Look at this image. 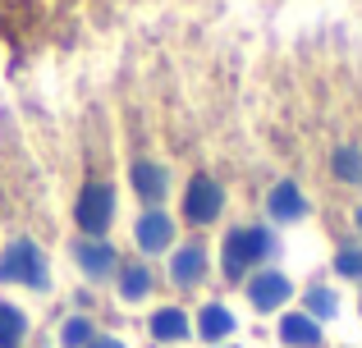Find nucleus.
Here are the masks:
<instances>
[{
	"instance_id": "f257e3e1",
	"label": "nucleus",
	"mask_w": 362,
	"mask_h": 348,
	"mask_svg": "<svg viewBox=\"0 0 362 348\" xmlns=\"http://www.w3.org/2000/svg\"><path fill=\"white\" fill-rule=\"evenodd\" d=\"M0 280H9V284H33L42 289L46 284V266H42V248L28 239L9 243V252L0 257Z\"/></svg>"
},
{
	"instance_id": "f03ea898",
	"label": "nucleus",
	"mask_w": 362,
	"mask_h": 348,
	"mask_svg": "<svg viewBox=\"0 0 362 348\" xmlns=\"http://www.w3.org/2000/svg\"><path fill=\"white\" fill-rule=\"evenodd\" d=\"M266 252H271V234L266 229H234L230 239H225V275L239 280L252 261H262Z\"/></svg>"
},
{
	"instance_id": "7ed1b4c3",
	"label": "nucleus",
	"mask_w": 362,
	"mask_h": 348,
	"mask_svg": "<svg viewBox=\"0 0 362 348\" xmlns=\"http://www.w3.org/2000/svg\"><path fill=\"white\" fill-rule=\"evenodd\" d=\"M110 215H115V188L110 184H88L78 197V224L88 234H101L110 224Z\"/></svg>"
},
{
	"instance_id": "20e7f679",
	"label": "nucleus",
	"mask_w": 362,
	"mask_h": 348,
	"mask_svg": "<svg viewBox=\"0 0 362 348\" xmlns=\"http://www.w3.org/2000/svg\"><path fill=\"white\" fill-rule=\"evenodd\" d=\"M221 206H225V197H221V188H216L211 179H193V184H188V193H184V215L188 220L211 224L216 215H221Z\"/></svg>"
},
{
	"instance_id": "39448f33",
	"label": "nucleus",
	"mask_w": 362,
	"mask_h": 348,
	"mask_svg": "<svg viewBox=\"0 0 362 348\" xmlns=\"http://www.w3.org/2000/svg\"><path fill=\"white\" fill-rule=\"evenodd\" d=\"M289 294H293V284L280 275V270H266V275H257L252 284H247V298H252L257 312H275Z\"/></svg>"
},
{
	"instance_id": "423d86ee",
	"label": "nucleus",
	"mask_w": 362,
	"mask_h": 348,
	"mask_svg": "<svg viewBox=\"0 0 362 348\" xmlns=\"http://www.w3.org/2000/svg\"><path fill=\"white\" fill-rule=\"evenodd\" d=\"M133 234H138V248L142 252H160V248H170V239H175V220L160 215V211H147Z\"/></svg>"
},
{
	"instance_id": "0eeeda50",
	"label": "nucleus",
	"mask_w": 362,
	"mask_h": 348,
	"mask_svg": "<svg viewBox=\"0 0 362 348\" xmlns=\"http://www.w3.org/2000/svg\"><path fill=\"white\" fill-rule=\"evenodd\" d=\"M206 270V252L197 248V243H188V248L175 252V261H170V275H175V284H197V275Z\"/></svg>"
},
{
	"instance_id": "6e6552de",
	"label": "nucleus",
	"mask_w": 362,
	"mask_h": 348,
	"mask_svg": "<svg viewBox=\"0 0 362 348\" xmlns=\"http://www.w3.org/2000/svg\"><path fill=\"white\" fill-rule=\"evenodd\" d=\"M280 340L293 344V348H317L321 344V330L312 316H284L280 321Z\"/></svg>"
},
{
	"instance_id": "1a4fd4ad",
	"label": "nucleus",
	"mask_w": 362,
	"mask_h": 348,
	"mask_svg": "<svg viewBox=\"0 0 362 348\" xmlns=\"http://www.w3.org/2000/svg\"><path fill=\"white\" fill-rule=\"evenodd\" d=\"M133 188H138L147 202H160V197H165V170L151 165V161H138L133 165Z\"/></svg>"
},
{
	"instance_id": "9d476101",
	"label": "nucleus",
	"mask_w": 362,
	"mask_h": 348,
	"mask_svg": "<svg viewBox=\"0 0 362 348\" xmlns=\"http://www.w3.org/2000/svg\"><path fill=\"white\" fill-rule=\"evenodd\" d=\"M78 261H83V270H88L92 280H101V275L115 270V252H110L106 243H78Z\"/></svg>"
},
{
	"instance_id": "9b49d317",
	"label": "nucleus",
	"mask_w": 362,
	"mask_h": 348,
	"mask_svg": "<svg viewBox=\"0 0 362 348\" xmlns=\"http://www.w3.org/2000/svg\"><path fill=\"white\" fill-rule=\"evenodd\" d=\"M151 335H156V340H165V344L184 340V335H188V316L179 312V307H160V312L151 316Z\"/></svg>"
},
{
	"instance_id": "f8f14e48",
	"label": "nucleus",
	"mask_w": 362,
	"mask_h": 348,
	"mask_svg": "<svg viewBox=\"0 0 362 348\" xmlns=\"http://www.w3.org/2000/svg\"><path fill=\"white\" fill-rule=\"evenodd\" d=\"M303 211H308V202H303V193L293 184H280L271 193V215H275V220H298Z\"/></svg>"
},
{
	"instance_id": "ddd939ff",
	"label": "nucleus",
	"mask_w": 362,
	"mask_h": 348,
	"mask_svg": "<svg viewBox=\"0 0 362 348\" xmlns=\"http://www.w3.org/2000/svg\"><path fill=\"white\" fill-rule=\"evenodd\" d=\"M197 330H202V340H225V335L234 330V316L225 312L221 303L202 307V316H197Z\"/></svg>"
},
{
	"instance_id": "4468645a",
	"label": "nucleus",
	"mask_w": 362,
	"mask_h": 348,
	"mask_svg": "<svg viewBox=\"0 0 362 348\" xmlns=\"http://www.w3.org/2000/svg\"><path fill=\"white\" fill-rule=\"evenodd\" d=\"M28 321L23 312H18L14 303H0V348H18V340H23Z\"/></svg>"
},
{
	"instance_id": "2eb2a0df",
	"label": "nucleus",
	"mask_w": 362,
	"mask_h": 348,
	"mask_svg": "<svg viewBox=\"0 0 362 348\" xmlns=\"http://www.w3.org/2000/svg\"><path fill=\"white\" fill-rule=\"evenodd\" d=\"M335 174L344 179V184H358V179H362V152L339 147V152H335Z\"/></svg>"
},
{
	"instance_id": "dca6fc26",
	"label": "nucleus",
	"mask_w": 362,
	"mask_h": 348,
	"mask_svg": "<svg viewBox=\"0 0 362 348\" xmlns=\"http://www.w3.org/2000/svg\"><path fill=\"white\" fill-rule=\"evenodd\" d=\"M147 289H151V275H147V266H129V270L119 275V294H124V298H142Z\"/></svg>"
},
{
	"instance_id": "f3484780",
	"label": "nucleus",
	"mask_w": 362,
	"mask_h": 348,
	"mask_svg": "<svg viewBox=\"0 0 362 348\" xmlns=\"http://www.w3.org/2000/svg\"><path fill=\"white\" fill-rule=\"evenodd\" d=\"M83 344H92V325L83 321V316L64 321V348H83Z\"/></svg>"
},
{
	"instance_id": "a211bd4d",
	"label": "nucleus",
	"mask_w": 362,
	"mask_h": 348,
	"mask_svg": "<svg viewBox=\"0 0 362 348\" xmlns=\"http://www.w3.org/2000/svg\"><path fill=\"white\" fill-rule=\"evenodd\" d=\"M308 312L321 316V321L335 316V294H330V289H312V294H308Z\"/></svg>"
},
{
	"instance_id": "6ab92c4d",
	"label": "nucleus",
	"mask_w": 362,
	"mask_h": 348,
	"mask_svg": "<svg viewBox=\"0 0 362 348\" xmlns=\"http://www.w3.org/2000/svg\"><path fill=\"white\" fill-rule=\"evenodd\" d=\"M335 266H339V275H349V280H358L362 275V252H354V248H344L335 257Z\"/></svg>"
},
{
	"instance_id": "aec40b11",
	"label": "nucleus",
	"mask_w": 362,
	"mask_h": 348,
	"mask_svg": "<svg viewBox=\"0 0 362 348\" xmlns=\"http://www.w3.org/2000/svg\"><path fill=\"white\" fill-rule=\"evenodd\" d=\"M88 348H124V344H119V340H106V335H101V340H92Z\"/></svg>"
},
{
	"instance_id": "412c9836",
	"label": "nucleus",
	"mask_w": 362,
	"mask_h": 348,
	"mask_svg": "<svg viewBox=\"0 0 362 348\" xmlns=\"http://www.w3.org/2000/svg\"><path fill=\"white\" fill-rule=\"evenodd\" d=\"M358 224H362V206H358Z\"/></svg>"
}]
</instances>
